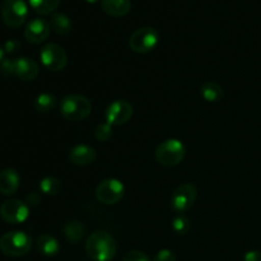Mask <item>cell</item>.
<instances>
[{
    "instance_id": "6da1fadb",
    "label": "cell",
    "mask_w": 261,
    "mask_h": 261,
    "mask_svg": "<svg viewBox=\"0 0 261 261\" xmlns=\"http://www.w3.org/2000/svg\"><path fill=\"white\" fill-rule=\"evenodd\" d=\"M116 250V241L106 231H96L87 239L86 251L94 261H111Z\"/></svg>"
},
{
    "instance_id": "7a4b0ae2",
    "label": "cell",
    "mask_w": 261,
    "mask_h": 261,
    "mask_svg": "<svg viewBox=\"0 0 261 261\" xmlns=\"http://www.w3.org/2000/svg\"><path fill=\"white\" fill-rule=\"evenodd\" d=\"M60 112L69 121H82L92 112V102L82 94H66L60 101Z\"/></svg>"
},
{
    "instance_id": "3957f363",
    "label": "cell",
    "mask_w": 261,
    "mask_h": 261,
    "mask_svg": "<svg viewBox=\"0 0 261 261\" xmlns=\"http://www.w3.org/2000/svg\"><path fill=\"white\" fill-rule=\"evenodd\" d=\"M32 249V239L22 231L7 232L0 237V251L10 257H20L27 255Z\"/></svg>"
},
{
    "instance_id": "277c9868",
    "label": "cell",
    "mask_w": 261,
    "mask_h": 261,
    "mask_svg": "<svg viewBox=\"0 0 261 261\" xmlns=\"http://www.w3.org/2000/svg\"><path fill=\"white\" fill-rule=\"evenodd\" d=\"M185 158V145L178 139H167L155 149V160L165 167H175Z\"/></svg>"
},
{
    "instance_id": "5b68a950",
    "label": "cell",
    "mask_w": 261,
    "mask_h": 261,
    "mask_svg": "<svg viewBox=\"0 0 261 261\" xmlns=\"http://www.w3.org/2000/svg\"><path fill=\"white\" fill-rule=\"evenodd\" d=\"M0 13L5 25L10 28H18L27 19L28 7L24 0H4L2 3Z\"/></svg>"
},
{
    "instance_id": "8992f818",
    "label": "cell",
    "mask_w": 261,
    "mask_h": 261,
    "mask_svg": "<svg viewBox=\"0 0 261 261\" xmlns=\"http://www.w3.org/2000/svg\"><path fill=\"white\" fill-rule=\"evenodd\" d=\"M160 35L153 27H142L132 33L129 38V46L134 53L148 54L157 46Z\"/></svg>"
},
{
    "instance_id": "52a82bcc",
    "label": "cell",
    "mask_w": 261,
    "mask_h": 261,
    "mask_svg": "<svg viewBox=\"0 0 261 261\" xmlns=\"http://www.w3.org/2000/svg\"><path fill=\"white\" fill-rule=\"evenodd\" d=\"M41 63L46 69L51 71L63 70L68 63V55L60 45L47 43L40 51Z\"/></svg>"
},
{
    "instance_id": "ba28073f",
    "label": "cell",
    "mask_w": 261,
    "mask_h": 261,
    "mask_svg": "<svg viewBox=\"0 0 261 261\" xmlns=\"http://www.w3.org/2000/svg\"><path fill=\"white\" fill-rule=\"evenodd\" d=\"M124 193L125 188L121 181L116 180V178H106L97 186L96 198L102 204L112 205L121 200Z\"/></svg>"
},
{
    "instance_id": "9c48e42d",
    "label": "cell",
    "mask_w": 261,
    "mask_h": 261,
    "mask_svg": "<svg viewBox=\"0 0 261 261\" xmlns=\"http://www.w3.org/2000/svg\"><path fill=\"white\" fill-rule=\"evenodd\" d=\"M198 190L193 184H182L177 186L171 196V208L177 213L189 211L195 204Z\"/></svg>"
},
{
    "instance_id": "30bf717a",
    "label": "cell",
    "mask_w": 261,
    "mask_h": 261,
    "mask_svg": "<svg viewBox=\"0 0 261 261\" xmlns=\"http://www.w3.org/2000/svg\"><path fill=\"white\" fill-rule=\"evenodd\" d=\"M0 217L7 223L20 224L27 221L30 217V209L27 204L23 201L12 199V200L4 201L0 205Z\"/></svg>"
},
{
    "instance_id": "8fae6325",
    "label": "cell",
    "mask_w": 261,
    "mask_h": 261,
    "mask_svg": "<svg viewBox=\"0 0 261 261\" xmlns=\"http://www.w3.org/2000/svg\"><path fill=\"white\" fill-rule=\"evenodd\" d=\"M133 112H134V109L130 102L125 101V99H116L107 106L105 117H106L107 124H110L111 126L112 125L119 126V125L126 124L132 119Z\"/></svg>"
},
{
    "instance_id": "7c38bea8",
    "label": "cell",
    "mask_w": 261,
    "mask_h": 261,
    "mask_svg": "<svg viewBox=\"0 0 261 261\" xmlns=\"http://www.w3.org/2000/svg\"><path fill=\"white\" fill-rule=\"evenodd\" d=\"M50 35V24L42 18H35L30 20L24 28V37L28 42L37 45L43 42Z\"/></svg>"
},
{
    "instance_id": "4fadbf2b",
    "label": "cell",
    "mask_w": 261,
    "mask_h": 261,
    "mask_svg": "<svg viewBox=\"0 0 261 261\" xmlns=\"http://www.w3.org/2000/svg\"><path fill=\"white\" fill-rule=\"evenodd\" d=\"M14 73L22 81L31 82L37 78L40 74V68L32 59L18 58L14 60Z\"/></svg>"
},
{
    "instance_id": "5bb4252c",
    "label": "cell",
    "mask_w": 261,
    "mask_h": 261,
    "mask_svg": "<svg viewBox=\"0 0 261 261\" xmlns=\"http://www.w3.org/2000/svg\"><path fill=\"white\" fill-rule=\"evenodd\" d=\"M97 158L96 149L86 144H78L73 147L69 153V160L76 166H88Z\"/></svg>"
},
{
    "instance_id": "9a60e30c",
    "label": "cell",
    "mask_w": 261,
    "mask_h": 261,
    "mask_svg": "<svg viewBox=\"0 0 261 261\" xmlns=\"http://www.w3.org/2000/svg\"><path fill=\"white\" fill-rule=\"evenodd\" d=\"M20 177L14 168H5L0 172V193L12 195L19 189Z\"/></svg>"
},
{
    "instance_id": "2e32d148",
    "label": "cell",
    "mask_w": 261,
    "mask_h": 261,
    "mask_svg": "<svg viewBox=\"0 0 261 261\" xmlns=\"http://www.w3.org/2000/svg\"><path fill=\"white\" fill-rule=\"evenodd\" d=\"M102 9L111 17H125L132 9L130 0H101Z\"/></svg>"
},
{
    "instance_id": "e0dca14e",
    "label": "cell",
    "mask_w": 261,
    "mask_h": 261,
    "mask_svg": "<svg viewBox=\"0 0 261 261\" xmlns=\"http://www.w3.org/2000/svg\"><path fill=\"white\" fill-rule=\"evenodd\" d=\"M36 245H37V250L43 256H55L60 251V244L51 234H41L36 241Z\"/></svg>"
},
{
    "instance_id": "ac0fdd59",
    "label": "cell",
    "mask_w": 261,
    "mask_h": 261,
    "mask_svg": "<svg viewBox=\"0 0 261 261\" xmlns=\"http://www.w3.org/2000/svg\"><path fill=\"white\" fill-rule=\"evenodd\" d=\"M50 25L60 36L69 35L71 28H73L71 19L64 13H53L50 18Z\"/></svg>"
},
{
    "instance_id": "d6986e66",
    "label": "cell",
    "mask_w": 261,
    "mask_h": 261,
    "mask_svg": "<svg viewBox=\"0 0 261 261\" xmlns=\"http://www.w3.org/2000/svg\"><path fill=\"white\" fill-rule=\"evenodd\" d=\"M200 93L201 97H203L206 102H219L222 101L224 97L223 88L213 81L205 82V83L201 86Z\"/></svg>"
},
{
    "instance_id": "ffe728a7",
    "label": "cell",
    "mask_w": 261,
    "mask_h": 261,
    "mask_svg": "<svg viewBox=\"0 0 261 261\" xmlns=\"http://www.w3.org/2000/svg\"><path fill=\"white\" fill-rule=\"evenodd\" d=\"M84 232H86V228H84L83 223L79 221H69L64 227V234L68 241L73 242V244H76L83 239Z\"/></svg>"
},
{
    "instance_id": "44dd1931",
    "label": "cell",
    "mask_w": 261,
    "mask_h": 261,
    "mask_svg": "<svg viewBox=\"0 0 261 261\" xmlns=\"http://www.w3.org/2000/svg\"><path fill=\"white\" fill-rule=\"evenodd\" d=\"M58 105V98L53 93H41L36 97L35 99V109L36 111L47 114L51 112Z\"/></svg>"
},
{
    "instance_id": "7402d4cb",
    "label": "cell",
    "mask_w": 261,
    "mask_h": 261,
    "mask_svg": "<svg viewBox=\"0 0 261 261\" xmlns=\"http://www.w3.org/2000/svg\"><path fill=\"white\" fill-rule=\"evenodd\" d=\"M28 2H30V7L41 15L50 14L60 4V0H28Z\"/></svg>"
},
{
    "instance_id": "603a6c76",
    "label": "cell",
    "mask_w": 261,
    "mask_h": 261,
    "mask_svg": "<svg viewBox=\"0 0 261 261\" xmlns=\"http://www.w3.org/2000/svg\"><path fill=\"white\" fill-rule=\"evenodd\" d=\"M40 189L43 194H46V195H56V194L60 193L61 184L56 177L47 176V177L41 180Z\"/></svg>"
},
{
    "instance_id": "cb8c5ba5",
    "label": "cell",
    "mask_w": 261,
    "mask_h": 261,
    "mask_svg": "<svg viewBox=\"0 0 261 261\" xmlns=\"http://www.w3.org/2000/svg\"><path fill=\"white\" fill-rule=\"evenodd\" d=\"M190 221L184 214H178V216H176L172 219V229L175 231V233L180 234V236H184V234L188 233L190 231Z\"/></svg>"
},
{
    "instance_id": "d4e9b609",
    "label": "cell",
    "mask_w": 261,
    "mask_h": 261,
    "mask_svg": "<svg viewBox=\"0 0 261 261\" xmlns=\"http://www.w3.org/2000/svg\"><path fill=\"white\" fill-rule=\"evenodd\" d=\"M94 137H96V139H98L99 142H107L109 139H111L112 137L111 125L107 124V122L97 125V127L94 129Z\"/></svg>"
},
{
    "instance_id": "484cf974",
    "label": "cell",
    "mask_w": 261,
    "mask_h": 261,
    "mask_svg": "<svg viewBox=\"0 0 261 261\" xmlns=\"http://www.w3.org/2000/svg\"><path fill=\"white\" fill-rule=\"evenodd\" d=\"M0 73H2L3 76H10L14 73V60L12 59L4 58L0 63Z\"/></svg>"
},
{
    "instance_id": "4316f807",
    "label": "cell",
    "mask_w": 261,
    "mask_h": 261,
    "mask_svg": "<svg viewBox=\"0 0 261 261\" xmlns=\"http://www.w3.org/2000/svg\"><path fill=\"white\" fill-rule=\"evenodd\" d=\"M122 261H150L147 254L142 251H129Z\"/></svg>"
},
{
    "instance_id": "83f0119b",
    "label": "cell",
    "mask_w": 261,
    "mask_h": 261,
    "mask_svg": "<svg viewBox=\"0 0 261 261\" xmlns=\"http://www.w3.org/2000/svg\"><path fill=\"white\" fill-rule=\"evenodd\" d=\"M20 47H22V45H20L19 41L15 40V38H10V40H8L7 42L4 43V51L8 54L18 53V51L20 50Z\"/></svg>"
},
{
    "instance_id": "f1b7e54d",
    "label": "cell",
    "mask_w": 261,
    "mask_h": 261,
    "mask_svg": "<svg viewBox=\"0 0 261 261\" xmlns=\"http://www.w3.org/2000/svg\"><path fill=\"white\" fill-rule=\"evenodd\" d=\"M153 261H176V256L171 250L163 249L161 251H158V254L155 255Z\"/></svg>"
},
{
    "instance_id": "f546056e",
    "label": "cell",
    "mask_w": 261,
    "mask_h": 261,
    "mask_svg": "<svg viewBox=\"0 0 261 261\" xmlns=\"http://www.w3.org/2000/svg\"><path fill=\"white\" fill-rule=\"evenodd\" d=\"M244 261H261V252L256 250H251V251L245 254Z\"/></svg>"
},
{
    "instance_id": "4dcf8cb0",
    "label": "cell",
    "mask_w": 261,
    "mask_h": 261,
    "mask_svg": "<svg viewBox=\"0 0 261 261\" xmlns=\"http://www.w3.org/2000/svg\"><path fill=\"white\" fill-rule=\"evenodd\" d=\"M40 200H41V198H40V195H38L37 193H32V194H30V195H28V203L32 204V205H35V204H38V203H40Z\"/></svg>"
},
{
    "instance_id": "1f68e13d",
    "label": "cell",
    "mask_w": 261,
    "mask_h": 261,
    "mask_svg": "<svg viewBox=\"0 0 261 261\" xmlns=\"http://www.w3.org/2000/svg\"><path fill=\"white\" fill-rule=\"evenodd\" d=\"M4 54H5L4 47H3V46L0 45V63H2V60H3V59H4Z\"/></svg>"
},
{
    "instance_id": "d6a6232c",
    "label": "cell",
    "mask_w": 261,
    "mask_h": 261,
    "mask_svg": "<svg viewBox=\"0 0 261 261\" xmlns=\"http://www.w3.org/2000/svg\"><path fill=\"white\" fill-rule=\"evenodd\" d=\"M87 3H89V4H94V3H98L99 0H86Z\"/></svg>"
}]
</instances>
